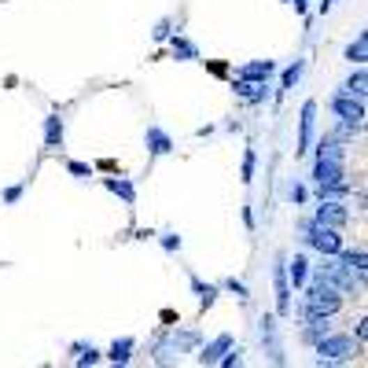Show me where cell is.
Returning <instances> with one entry per match:
<instances>
[{
    "label": "cell",
    "instance_id": "cell-34",
    "mask_svg": "<svg viewBox=\"0 0 368 368\" xmlns=\"http://www.w3.org/2000/svg\"><path fill=\"white\" fill-rule=\"evenodd\" d=\"M243 225L254 232V210H251V206H243Z\"/></svg>",
    "mask_w": 368,
    "mask_h": 368
},
{
    "label": "cell",
    "instance_id": "cell-26",
    "mask_svg": "<svg viewBox=\"0 0 368 368\" xmlns=\"http://www.w3.org/2000/svg\"><path fill=\"white\" fill-rule=\"evenodd\" d=\"M254 169H258V151H254V148H247L243 166H240V181H243V184H251V181H254Z\"/></svg>",
    "mask_w": 368,
    "mask_h": 368
},
{
    "label": "cell",
    "instance_id": "cell-28",
    "mask_svg": "<svg viewBox=\"0 0 368 368\" xmlns=\"http://www.w3.org/2000/svg\"><path fill=\"white\" fill-rule=\"evenodd\" d=\"M217 365H221V368H240V365H243V346H236V343H232L225 353H221V361H217Z\"/></svg>",
    "mask_w": 368,
    "mask_h": 368
},
{
    "label": "cell",
    "instance_id": "cell-33",
    "mask_svg": "<svg viewBox=\"0 0 368 368\" xmlns=\"http://www.w3.org/2000/svg\"><path fill=\"white\" fill-rule=\"evenodd\" d=\"M22 184H11V188H4V192H0V203H4V206H15L19 199H22Z\"/></svg>",
    "mask_w": 368,
    "mask_h": 368
},
{
    "label": "cell",
    "instance_id": "cell-9",
    "mask_svg": "<svg viewBox=\"0 0 368 368\" xmlns=\"http://www.w3.org/2000/svg\"><path fill=\"white\" fill-rule=\"evenodd\" d=\"M313 184H339L346 181V162L339 159H313Z\"/></svg>",
    "mask_w": 368,
    "mask_h": 368
},
{
    "label": "cell",
    "instance_id": "cell-15",
    "mask_svg": "<svg viewBox=\"0 0 368 368\" xmlns=\"http://www.w3.org/2000/svg\"><path fill=\"white\" fill-rule=\"evenodd\" d=\"M273 74H276L273 59H251V63H243V67L236 70V77H247V82H269Z\"/></svg>",
    "mask_w": 368,
    "mask_h": 368
},
{
    "label": "cell",
    "instance_id": "cell-1",
    "mask_svg": "<svg viewBox=\"0 0 368 368\" xmlns=\"http://www.w3.org/2000/svg\"><path fill=\"white\" fill-rule=\"evenodd\" d=\"M313 350H317V365H346L361 350V339H353L346 332H328Z\"/></svg>",
    "mask_w": 368,
    "mask_h": 368
},
{
    "label": "cell",
    "instance_id": "cell-10",
    "mask_svg": "<svg viewBox=\"0 0 368 368\" xmlns=\"http://www.w3.org/2000/svg\"><path fill=\"white\" fill-rule=\"evenodd\" d=\"M284 269H287V284H291V291H302V287L309 284L313 261H309V254H295V258H284Z\"/></svg>",
    "mask_w": 368,
    "mask_h": 368
},
{
    "label": "cell",
    "instance_id": "cell-35",
    "mask_svg": "<svg viewBox=\"0 0 368 368\" xmlns=\"http://www.w3.org/2000/svg\"><path fill=\"white\" fill-rule=\"evenodd\" d=\"M332 8H335V0H317V11H321V15H328Z\"/></svg>",
    "mask_w": 368,
    "mask_h": 368
},
{
    "label": "cell",
    "instance_id": "cell-17",
    "mask_svg": "<svg viewBox=\"0 0 368 368\" xmlns=\"http://www.w3.org/2000/svg\"><path fill=\"white\" fill-rule=\"evenodd\" d=\"M328 321H332V317H313V321H302V343H306V346H317L321 343V339L328 335V332H332V324H328Z\"/></svg>",
    "mask_w": 368,
    "mask_h": 368
},
{
    "label": "cell",
    "instance_id": "cell-18",
    "mask_svg": "<svg viewBox=\"0 0 368 368\" xmlns=\"http://www.w3.org/2000/svg\"><path fill=\"white\" fill-rule=\"evenodd\" d=\"M302 70H306V59H302V56H298L295 63H287V67L280 70V89H276L273 96H287V92H291V89L302 82Z\"/></svg>",
    "mask_w": 368,
    "mask_h": 368
},
{
    "label": "cell",
    "instance_id": "cell-31",
    "mask_svg": "<svg viewBox=\"0 0 368 368\" xmlns=\"http://www.w3.org/2000/svg\"><path fill=\"white\" fill-rule=\"evenodd\" d=\"M221 287H225V291H232L240 302H247V298H251V291H247V284H243V280H236V276H229V280L221 284Z\"/></svg>",
    "mask_w": 368,
    "mask_h": 368
},
{
    "label": "cell",
    "instance_id": "cell-3",
    "mask_svg": "<svg viewBox=\"0 0 368 368\" xmlns=\"http://www.w3.org/2000/svg\"><path fill=\"white\" fill-rule=\"evenodd\" d=\"M328 111H332L339 122H346V125H358L365 129V100L361 96H346V92H332L328 96Z\"/></svg>",
    "mask_w": 368,
    "mask_h": 368
},
{
    "label": "cell",
    "instance_id": "cell-12",
    "mask_svg": "<svg viewBox=\"0 0 368 368\" xmlns=\"http://www.w3.org/2000/svg\"><path fill=\"white\" fill-rule=\"evenodd\" d=\"M317 159H339V162H346V140H339L335 133H324L321 140H313V148H309Z\"/></svg>",
    "mask_w": 368,
    "mask_h": 368
},
{
    "label": "cell",
    "instance_id": "cell-32",
    "mask_svg": "<svg viewBox=\"0 0 368 368\" xmlns=\"http://www.w3.org/2000/svg\"><path fill=\"white\" fill-rule=\"evenodd\" d=\"M67 174H70V177H77V181H89V177H92V166H89V162L70 159V162H67Z\"/></svg>",
    "mask_w": 368,
    "mask_h": 368
},
{
    "label": "cell",
    "instance_id": "cell-30",
    "mask_svg": "<svg viewBox=\"0 0 368 368\" xmlns=\"http://www.w3.org/2000/svg\"><path fill=\"white\" fill-rule=\"evenodd\" d=\"M177 30H174V19H159V22H155V30H151V37H155V41H169V37H174Z\"/></svg>",
    "mask_w": 368,
    "mask_h": 368
},
{
    "label": "cell",
    "instance_id": "cell-5",
    "mask_svg": "<svg viewBox=\"0 0 368 368\" xmlns=\"http://www.w3.org/2000/svg\"><path fill=\"white\" fill-rule=\"evenodd\" d=\"M313 140H317V100H306L302 103V114H298V148H295V155H309Z\"/></svg>",
    "mask_w": 368,
    "mask_h": 368
},
{
    "label": "cell",
    "instance_id": "cell-25",
    "mask_svg": "<svg viewBox=\"0 0 368 368\" xmlns=\"http://www.w3.org/2000/svg\"><path fill=\"white\" fill-rule=\"evenodd\" d=\"M313 195H317V199H346V195H350V181H339V184H317V188H313Z\"/></svg>",
    "mask_w": 368,
    "mask_h": 368
},
{
    "label": "cell",
    "instance_id": "cell-23",
    "mask_svg": "<svg viewBox=\"0 0 368 368\" xmlns=\"http://www.w3.org/2000/svg\"><path fill=\"white\" fill-rule=\"evenodd\" d=\"M339 92H346V96H361L365 100V92H368V74H365V67H358L343 85H339Z\"/></svg>",
    "mask_w": 368,
    "mask_h": 368
},
{
    "label": "cell",
    "instance_id": "cell-8",
    "mask_svg": "<svg viewBox=\"0 0 368 368\" xmlns=\"http://www.w3.org/2000/svg\"><path fill=\"white\" fill-rule=\"evenodd\" d=\"M232 92H236L243 103H251V107H261V103L273 100V85H269V82H247V77H236Z\"/></svg>",
    "mask_w": 368,
    "mask_h": 368
},
{
    "label": "cell",
    "instance_id": "cell-2",
    "mask_svg": "<svg viewBox=\"0 0 368 368\" xmlns=\"http://www.w3.org/2000/svg\"><path fill=\"white\" fill-rule=\"evenodd\" d=\"M302 240H306L309 251H317V254H339V247H343V229H328V225H317L313 217H302Z\"/></svg>",
    "mask_w": 368,
    "mask_h": 368
},
{
    "label": "cell",
    "instance_id": "cell-7",
    "mask_svg": "<svg viewBox=\"0 0 368 368\" xmlns=\"http://www.w3.org/2000/svg\"><path fill=\"white\" fill-rule=\"evenodd\" d=\"M321 206L313 210V221L317 225H328V229H346L350 221V210L343 206V199H317Z\"/></svg>",
    "mask_w": 368,
    "mask_h": 368
},
{
    "label": "cell",
    "instance_id": "cell-20",
    "mask_svg": "<svg viewBox=\"0 0 368 368\" xmlns=\"http://www.w3.org/2000/svg\"><path fill=\"white\" fill-rule=\"evenodd\" d=\"M188 284H192V291H195V298H199V306L203 309H210L217 302V295H221V287L217 284H206V280H199L195 273H188Z\"/></svg>",
    "mask_w": 368,
    "mask_h": 368
},
{
    "label": "cell",
    "instance_id": "cell-36",
    "mask_svg": "<svg viewBox=\"0 0 368 368\" xmlns=\"http://www.w3.org/2000/svg\"><path fill=\"white\" fill-rule=\"evenodd\" d=\"M284 4H291L295 11H306V4H309V0H284Z\"/></svg>",
    "mask_w": 368,
    "mask_h": 368
},
{
    "label": "cell",
    "instance_id": "cell-13",
    "mask_svg": "<svg viewBox=\"0 0 368 368\" xmlns=\"http://www.w3.org/2000/svg\"><path fill=\"white\" fill-rule=\"evenodd\" d=\"M63 137H67V122H63L59 111H52L45 118V148L48 151H59L63 148Z\"/></svg>",
    "mask_w": 368,
    "mask_h": 368
},
{
    "label": "cell",
    "instance_id": "cell-16",
    "mask_svg": "<svg viewBox=\"0 0 368 368\" xmlns=\"http://www.w3.org/2000/svg\"><path fill=\"white\" fill-rule=\"evenodd\" d=\"M133 350H137V339L133 335H122V339H114V343L107 346L103 358H107L111 365H129V361H133Z\"/></svg>",
    "mask_w": 368,
    "mask_h": 368
},
{
    "label": "cell",
    "instance_id": "cell-14",
    "mask_svg": "<svg viewBox=\"0 0 368 368\" xmlns=\"http://www.w3.org/2000/svg\"><path fill=\"white\" fill-rule=\"evenodd\" d=\"M103 188H107L111 195H118L129 210L137 206V184L129 181V177H103Z\"/></svg>",
    "mask_w": 368,
    "mask_h": 368
},
{
    "label": "cell",
    "instance_id": "cell-19",
    "mask_svg": "<svg viewBox=\"0 0 368 368\" xmlns=\"http://www.w3.org/2000/svg\"><path fill=\"white\" fill-rule=\"evenodd\" d=\"M232 346V335L229 332H221V335H214L210 343L203 346V353H199V365H217L221 361V353H225Z\"/></svg>",
    "mask_w": 368,
    "mask_h": 368
},
{
    "label": "cell",
    "instance_id": "cell-21",
    "mask_svg": "<svg viewBox=\"0 0 368 368\" xmlns=\"http://www.w3.org/2000/svg\"><path fill=\"white\" fill-rule=\"evenodd\" d=\"M169 56H174L177 63H195V59H199V48H195L188 37L174 33V37H169Z\"/></svg>",
    "mask_w": 368,
    "mask_h": 368
},
{
    "label": "cell",
    "instance_id": "cell-4",
    "mask_svg": "<svg viewBox=\"0 0 368 368\" xmlns=\"http://www.w3.org/2000/svg\"><path fill=\"white\" fill-rule=\"evenodd\" d=\"M284 258L287 254H276V261H273V287H276V313L287 321L291 317V309H295V302H291V284H287V269H284Z\"/></svg>",
    "mask_w": 368,
    "mask_h": 368
},
{
    "label": "cell",
    "instance_id": "cell-22",
    "mask_svg": "<svg viewBox=\"0 0 368 368\" xmlns=\"http://www.w3.org/2000/svg\"><path fill=\"white\" fill-rule=\"evenodd\" d=\"M70 350L77 353V358H74L77 368H92V365H100V361H103V353L92 346V343H70Z\"/></svg>",
    "mask_w": 368,
    "mask_h": 368
},
{
    "label": "cell",
    "instance_id": "cell-11",
    "mask_svg": "<svg viewBox=\"0 0 368 368\" xmlns=\"http://www.w3.org/2000/svg\"><path fill=\"white\" fill-rule=\"evenodd\" d=\"M144 148H148L151 159H159V155H169V151H174L177 144H174V137H169L162 125H148V133H144Z\"/></svg>",
    "mask_w": 368,
    "mask_h": 368
},
{
    "label": "cell",
    "instance_id": "cell-24",
    "mask_svg": "<svg viewBox=\"0 0 368 368\" xmlns=\"http://www.w3.org/2000/svg\"><path fill=\"white\" fill-rule=\"evenodd\" d=\"M346 59L353 63V67H365V59H368V33L361 30L358 33V41L346 45Z\"/></svg>",
    "mask_w": 368,
    "mask_h": 368
},
{
    "label": "cell",
    "instance_id": "cell-27",
    "mask_svg": "<svg viewBox=\"0 0 368 368\" xmlns=\"http://www.w3.org/2000/svg\"><path fill=\"white\" fill-rule=\"evenodd\" d=\"M287 199H291L295 206H306V199H309V188L302 181H291L287 184Z\"/></svg>",
    "mask_w": 368,
    "mask_h": 368
},
{
    "label": "cell",
    "instance_id": "cell-6",
    "mask_svg": "<svg viewBox=\"0 0 368 368\" xmlns=\"http://www.w3.org/2000/svg\"><path fill=\"white\" fill-rule=\"evenodd\" d=\"M258 335H261V343H266V350H269V361L284 365V346H280V324H276V317H273V313H261V317H258Z\"/></svg>",
    "mask_w": 368,
    "mask_h": 368
},
{
    "label": "cell",
    "instance_id": "cell-29",
    "mask_svg": "<svg viewBox=\"0 0 368 368\" xmlns=\"http://www.w3.org/2000/svg\"><path fill=\"white\" fill-rule=\"evenodd\" d=\"M155 236H159V243H162V251H166V254H177V251H181V236H177L174 229L155 232Z\"/></svg>",
    "mask_w": 368,
    "mask_h": 368
}]
</instances>
